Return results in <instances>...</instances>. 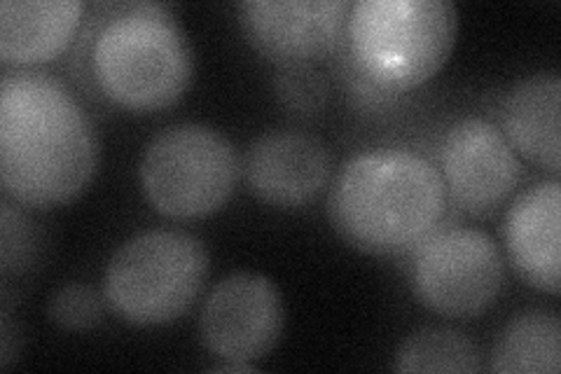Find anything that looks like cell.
Returning <instances> with one entry per match:
<instances>
[{"label": "cell", "instance_id": "cell-1", "mask_svg": "<svg viewBox=\"0 0 561 374\" xmlns=\"http://www.w3.org/2000/svg\"><path fill=\"white\" fill-rule=\"evenodd\" d=\"M99 165L94 124L70 89L47 73L12 70L0 82V183L26 206H59Z\"/></svg>", "mask_w": 561, "mask_h": 374}, {"label": "cell", "instance_id": "cell-2", "mask_svg": "<svg viewBox=\"0 0 561 374\" xmlns=\"http://www.w3.org/2000/svg\"><path fill=\"white\" fill-rule=\"evenodd\" d=\"M449 206L443 175L405 148L354 155L330 190V220L358 251L400 256L440 229Z\"/></svg>", "mask_w": 561, "mask_h": 374}, {"label": "cell", "instance_id": "cell-3", "mask_svg": "<svg viewBox=\"0 0 561 374\" xmlns=\"http://www.w3.org/2000/svg\"><path fill=\"white\" fill-rule=\"evenodd\" d=\"M92 73L103 97L127 111H162L192 80L195 57L164 3H122L96 29Z\"/></svg>", "mask_w": 561, "mask_h": 374}, {"label": "cell", "instance_id": "cell-4", "mask_svg": "<svg viewBox=\"0 0 561 374\" xmlns=\"http://www.w3.org/2000/svg\"><path fill=\"white\" fill-rule=\"evenodd\" d=\"M456 29L451 0H358L346 14L344 73L398 97L443 68Z\"/></svg>", "mask_w": 561, "mask_h": 374}, {"label": "cell", "instance_id": "cell-5", "mask_svg": "<svg viewBox=\"0 0 561 374\" xmlns=\"http://www.w3.org/2000/svg\"><path fill=\"white\" fill-rule=\"evenodd\" d=\"M206 276L208 253L197 237L150 229L113 253L103 274V295L127 324L164 326L192 307Z\"/></svg>", "mask_w": 561, "mask_h": 374}, {"label": "cell", "instance_id": "cell-6", "mask_svg": "<svg viewBox=\"0 0 561 374\" xmlns=\"http://www.w3.org/2000/svg\"><path fill=\"white\" fill-rule=\"evenodd\" d=\"M241 162L232 140L197 122L162 129L144 150L138 167L146 200L167 218L210 216L232 197Z\"/></svg>", "mask_w": 561, "mask_h": 374}, {"label": "cell", "instance_id": "cell-7", "mask_svg": "<svg viewBox=\"0 0 561 374\" xmlns=\"http://www.w3.org/2000/svg\"><path fill=\"white\" fill-rule=\"evenodd\" d=\"M499 243L472 227H440L414 248L412 286L424 307L454 318L478 316L503 288Z\"/></svg>", "mask_w": 561, "mask_h": 374}, {"label": "cell", "instance_id": "cell-8", "mask_svg": "<svg viewBox=\"0 0 561 374\" xmlns=\"http://www.w3.org/2000/svg\"><path fill=\"white\" fill-rule=\"evenodd\" d=\"M437 171L451 202L472 216H484L503 206L522 175L511 140L484 117L456 120L443 134Z\"/></svg>", "mask_w": 561, "mask_h": 374}, {"label": "cell", "instance_id": "cell-9", "mask_svg": "<svg viewBox=\"0 0 561 374\" xmlns=\"http://www.w3.org/2000/svg\"><path fill=\"white\" fill-rule=\"evenodd\" d=\"M284 332V299L255 272H234L210 288L199 318L202 344L220 361L255 363Z\"/></svg>", "mask_w": 561, "mask_h": 374}, {"label": "cell", "instance_id": "cell-10", "mask_svg": "<svg viewBox=\"0 0 561 374\" xmlns=\"http://www.w3.org/2000/svg\"><path fill=\"white\" fill-rule=\"evenodd\" d=\"M348 0H243L239 24L249 43L284 66H300L337 49Z\"/></svg>", "mask_w": 561, "mask_h": 374}, {"label": "cell", "instance_id": "cell-11", "mask_svg": "<svg viewBox=\"0 0 561 374\" xmlns=\"http://www.w3.org/2000/svg\"><path fill=\"white\" fill-rule=\"evenodd\" d=\"M243 173L260 202L297 208L325 190L332 159L321 138L297 129H278L253 140L243 159Z\"/></svg>", "mask_w": 561, "mask_h": 374}, {"label": "cell", "instance_id": "cell-12", "mask_svg": "<svg viewBox=\"0 0 561 374\" xmlns=\"http://www.w3.org/2000/svg\"><path fill=\"white\" fill-rule=\"evenodd\" d=\"M561 183L531 185L513 202L503 237L519 276L529 286L557 295L561 286Z\"/></svg>", "mask_w": 561, "mask_h": 374}, {"label": "cell", "instance_id": "cell-13", "mask_svg": "<svg viewBox=\"0 0 561 374\" xmlns=\"http://www.w3.org/2000/svg\"><path fill=\"white\" fill-rule=\"evenodd\" d=\"M82 12L80 0H3L0 59L10 66H38L57 59L76 38Z\"/></svg>", "mask_w": 561, "mask_h": 374}, {"label": "cell", "instance_id": "cell-14", "mask_svg": "<svg viewBox=\"0 0 561 374\" xmlns=\"http://www.w3.org/2000/svg\"><path fill=\"white\" fill-rule=\"evenodd\" d=\"M561 78L538 73L519 80L503 103V134L529 162L561 171Z\"/></svg>", "mask_w": 561, "mask_h": 374}, {"label": "cell", "instance_id": "cell-15", "mask_svg": "<svg viewBox=\"0 0 561 374\" xmlns=\"http://www.w3.org/2000/svg\"><path fill=\"white\" fill-rule=\"evenodd\" d=\"M561 324L554 311H524L507 324L491 351V370L505 374H557Z\"/></svg>", "mask_w": 561, "mask_h": 374}, {"label": "cell", "instance_id": "cell-16", "mask_svg": "<svg viewBox=\"0 0 561 374\" xmlns=\"http://www.w3.org/2000/svg\"><path fill=\"white\" fill-rule=\"evenodd\" d=\"M398 372H480L482 353L466 335L449 328H426L398 349Z\"/></svg>", "mask_w": 561, "mask_h": 374}, {"label": "cell", "instance_id": "cell-17", "mask_svg": "<svg viewBox=\"0 0 561 374\" xmlns=\"http://www.w3.org/2000/svg\"><path fill=\"white\" fill-rule=\"evenodd\" d=\"M38 229L22 208L8 200L0 206V270L22 274L38 256Z\"/></svg>", "mask_w": 561, "mask_h": 374}, {"label": "cell", "instance_id": "cell-18", "mask_svg": "<svg viewBox=\"0 0 561 374\" xmlns=\"http://www.w3.org/2000/svg\"><path fill=\"white\" fill-rule=\"evenodd\" d=\"M47 316L66 330H90L103 318V302L87 283H68L49 297Z\"/></svg>", "mask_w": 561, "mask_h": 374}, {"label": "cell", "instance_id": "cell-19", "mask_svg": "<svg viewBox=\"0 0 561 374\" xmlns=\"http://www.w3.org/2000/svg\"><path fill=\"white\" fill-rule=\"evenodd\" d=\"M276 92L290 113L316 115L325 105L328 82L309 64L286 66L284 73L276 78Z\"/></svg>", "mask_w": 561, "mask_h": 374}, {"label": "cell", "instance_id": "cell-20", "mask_svg": "<svg viewBox=\"0 0 561 374\" xmlns=\"http://www.w3.org/2000/svg\"><path fill=\"white\" fill-rule=\"evenodd\" d=\"M14 359V330L8 311L3 309V328H0V365L8 367Z\"/></svg>", "mask_w": 561, "mask_h": 374}]
</instances>
